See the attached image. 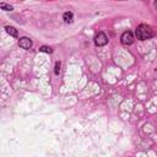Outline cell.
Instances as JSON below:
<instances>
[{"label":"cell","mask_w":157,"mask_h":157,"mask_svg":"<svg viewBox=\"0 0 157 157\" xmlns=\"http://www.w3.org/2000/svg\"><path fill=\"white\" fill-rule=\"evenodd\" d=\"M135 34H136L137 39H140V40H147V39H151L155 36L152 28L150 26L145 25V23L137 26V28L135 31Z\"/></svg>","instance_id":"cell-1"},{"label":"cell","mask_w":157,"mask_h":157,"mask_svg":"<svg viewBox=\"0 0 157 157\" xmlns=\"http://www.w3.org/2000/svg\"><path fill=\"white\" fill-rule=\"evenodd\" d=\"M108 43V37L103 33V32H98L96 36H94V44L97 47H103Z\"/></svg>","instance_id":"cell-2"},{"label":"cell","mask_w":157,"mask_h":157,"mask_svg":"<svg viewBox=\"0 0 157 157\" xmlns=\"http://www.w3.org/2000/svg\"><path fill=\"white\" fill-rule=\"evenodd\" d=\"M120 40H121V43H123L124 45H130V44H132V42H134V34H132L130 31H125V32L121 34Z\"/></svg>","instance_id":"cell-3"},{"label":"cell","mask_w":157,"mask_h":157,"mask_svg":"<svg viewBox=\"0 0 157 157\" xmlns=\"http://www.w3.org/2000/svg\"><path fill=\"white\" fill-rule=\"evenodd\" d=\"M18 45L23 49H29L32 47V40L27 37H22V38L18 39Z\"/></svg>","instance_id":"cell-4"},{"label":"cell","mask_w":157,"mask_h":157,"mask_svg":"<svg viewBox=\"0 0 157 157\" xmlns=\"http://www.w3.org/2000/svg\"><path fill=\"white\" fill-rule=\"evenodd\" d=\"M63 18H64V21H65L66 23H71V22H72V20H74V15H72V12L67 11V12H64Z\"/></svg>","instance_id":"cell-5"},{"label":"cell","mask_w":157,"mask_h":157,"mask_svg":"<svg viewBox=\"0 0 157 157\" xmlns=\"http://www.w3.org/2000/svg\"><path fill=\"white\" fill-rule=\"evenodd\" d=\"M5 29H6V32H7L10 36H12V37H17V36H18V32H17V29H16L15 27L6 26V27H5Z\"/></svg>","instance_id":"cell-6"},{"label":"cell","mask_w":157,"mask_h":157,"mask_svg":"<svg viewBox=\"0 0 157 157\" xmlns=\"http://www.w3.org/2000/svg\"><path fill=\"white\" fill-rule=\"evenodd\" d=\"M0 7L2 10H5V11H11L12 10V6L9 5V4H5V2H0Z\"/></svg>","instance_id":"cell-7"},{"label":"cell","mask_w":157,"mask_h":157,"mask_svg":"<svg viewBox=\"0 0 157 157\" xmlns=\"http://www.w3.org/2000/svg\"><path fill=\"white\" fill-rule=\"evenodd\" d=\"M39 50H40V52H43V53H49V54L53 52V49H52L50 47H47V45L40 47V48H39Z\"/></svg>","instance_id":"cell-8"},{"label":"cell","mask_w":157,"mask_h":157,"mask_svg":"<svg viewBox=\"0 0 157 157\" xmlns=\"http://www.w3.org/2000/svg\"><path fill=\"white\" fill-rule=\"evenodd\" d=\"M59 72H60V61H56V63H55L54 74H55V75H59Z\"/></svg>","instance_id":"cell-9"},{"label":"cell","mask_w":157,"mask_h":157,"mask_svg":"<svg viewBox=\"0 0 157 157\" xmlns=\"http://www.w3.org/2000/svg\"><path fill=\"white\" fill-rule=\"evenodd\" d=\"M155 5H156V7H157V1H156V2H155Z\"/></svg>","instance_id":"cell-10"}]
</instances>
